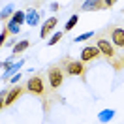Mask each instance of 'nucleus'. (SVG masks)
<instances>
[{
	"mask_svg": "<svg viewBox=\"0 0 124 124\" xmlns=\"http://www.w3.org/2000/svg\"><path fill=\"white\" fill-rule=\"evenodd\" d=\"M62 34H64V32H56V34H54L53 38L49 39V45H54V43H56V41H58V39L62 38Z\"/></svg>",
	"mask_w": 124,
	"mask_h": 124,
	"instance_id": "nucleus-16",
	"label": "nucleus"
},
{
	"mask_svg": "<svg viewBox=\"0 0 124 124\" xmlns=\"http://www.w3.org/2000/svg\"><path fill=\"white\" fill-rule=\"evenodd\" d=\"M9 11H11V8H6L4 11H2V19H6V15H9Z\"/></svg>",
	"mask_w": 124,
	"mask_h": 124,
	"instance_id": "nucleus-22",
	"label": "nucleus"
},
{
	"mask_svg": "<svg viewBox=\"0 0 124 124\" xmlns=\"http://www.w3.org/2000/svg\"><path fill=\"white\" fill-rule=\"evenodd\" d=\"M64 68H66V71L70 73V75H83L85 73V62L81 60H71V58H66L64 60Z\"/></svg>",
	"mask_w": 124,
	"mask_h": 124,
	"instance_id": "nucleus-1",
	"label": "nucleus"
},
{
	"mask_svg": "<svg viewBox=\"0 0 124 124\" xmlns=\"http://www.w3.org/2000/svg\"><path fill=\"white\" fill-rule=\"evenodd\" d=\"M111 34H113V43L122 49L124 47V28H115Z\"/></svg>",
	"mask_w": 124,
	"mask_h": 124,
	"instance_id": "nucleus-8",
	"label": "nucleus"
},
{
	"mask_svg": "<svg viewBox=\"0 0 124 124\" xmlns=\"http://www.w3.org/2000/svg\"><path fill=\"white\" fill-rule=\"evenodd\" d=\"M81 8L85 9V11H90V9H101V8H105V4H103V0H86Z\"/></svg>",
	"mask_w": 124,
	"mask_h": 124,
	"instance_id": "nucleus-7",
	"label": "nucleus"
},
{
	"mask_svg": "<svg viewBox=\"0 0 124 124\" xmlns=\"http://www.w3.org/2000/svg\"><path fill=\"white\" fill-rule=\"evenodd\" d=\"M6 28L9 30V34H19L21 24H17V23H13V21H11V23H8V26H6Z\"/></svg>",
	"mask_w": 124,
	"mask_h": 124,
	"instance_id": "nucleus-12",
	"label": "nucleus"
},
{
	"mask_svg": "<svg viewBox=\"0 0 124 124\" xmlns=\"http://www.w3.org/2000/svg\"><path fill=\"white\" fill-rule=\"evenodd\" d=\"M54 26H56V17H51L49 21H45V23H43V26H41V32H39V36H41V38H47V34L53 30Z\"/></svg>",
	"mask_w": 124,
	"mask_h": 124,
	"instance_id": "nucleus-9",
	"label": "nucleus"
},
{
	"mask_svg": "<svg viewBox=\"0 0 124 124\" xmlns=\"http://www.w3.org/2000/svg\"><path fill=\"white\" fill-rule=\"evenodd\" d=\"M6 96H8L6 92H2V94H0V109H2L4 105H6V103H4V101H6Z\"/></svg>",
	"mask_w": 124,
	"mask_h": 124,
	"instance_id": "nucleus-20",
	"label": "nucleus"
},
{
	"mask_svg": "<svg viewBox=\"0 0 124 124\" xmlns=\"http://www.w3.org/2000/svg\"><path fill=\"white\" fill-rule=\"evenodd\" d=\"M113 115H115V111H101L100 113V120L105 122V120H109V118H113Z\"/></svg>",
	"mask_w": 124,
	"mask_h": 124,
	"instance_id": "nucleus-14",
	"label": "nucleus"
},
{
	"mask_svg": "<svg viewBox=\"0 0 124 124\" xmlns=\"http://www.w3.org/2000/svg\"><path fill=\"white\" fill-rule=\"evenodd\" d=\"M21 94H23V86H13V88L9 90V94L6 96V101H4V103H6V105H11Z\"/></svg>",
	"mask_w": 124,
	"mask_h": 124,
	"instance_id": "nucleus-6",
	"label": "nucleus"
},
{
	"mask_svg": "<svg viewBox=\"0 0 124 124\" xmlns=\"http://www.w3.org/2000/svg\"><path fill=\"white\" fill-rule=\"evenodd\" d=\"M96 47H98V49H100V53H103L105 56H113V54H115V47L111 45L105 38H101L100 41L96 43Z\"/></svg>",
	"mask_w": 124,
	"mask_h": 124,
	"instance_id": "nucleus-5",
	"label": "nucleus"
},
{
	"mask_svg": "<svg viewBox=\"0 0 124 124\" xmlns=\"http://www.w3.org/2000/svg\"><path fill=\"white\" fill-rule=\"evenodd\" d=\"M26 23L30 24V26H34V24L38 23V13H36V11H30L28 17H26Z\"/></svg>",
	"mask_w": 124,
	"mask_h": 124,
	"instance_id": "nucleus-13",
	"label": "nucleus"
},
{
	"mask_svg": "<svg viewBox=\"0 0 124 124\" xmlns=\"http://www.w3.org/2000/svg\"><path fill=\"white\" fill-rule=\"evenodd\" d=\"M21 66H23V62H17L15 66H11V68H9V70H8V73H6V77H8V75H9V73H11V71H17V70H19V68H21Z\"/></svg>",
	"mask_w": 124,
	"mask_h": 124,
	"instance_id": "nucleus-18",
	"label": "nucleus"
},
{
	"mask_svg": "<svg viewBox=\"0 0 124 124\" xmlns=\"http://www.w3.org/2000/svg\"><path fill=\"white\" fill-rule=\"evenodd\" d=\"M116 0H103V4H105V6H107V8H111V6H113V4H115Z\"/></svg>",
	"mask_w": 124,
	"mask_h": 124,
	"instance_id": "nucleus-21",
	"label": "nucleus"
},
{
	"mask_svg": "<svg viewBox=\"0 0 124 124\" xmlns=\"http://www.w3.org/2000/svg\"><path fill=\"white\" fill-rule=\"evenodd\" d=\"M26 88L30 90V94L41 96V94L45 92V85H43V79L39 77V75H34V77H30V79H28V83H26Z\"/></svg>",
	"mask_w": 124,
	"mask_h": 124,
	"instance_id": "nucleus-3",
	"label": "nucleus"
},
{
	"mask_svg": "<svg viewBox=\"0 0 124 124\" xmlns=\"http://www.w3.org/2000/svg\"><path fill=\"white\" fill-rule=\"evenodd\" d=\"M28 45H30V43H28L26 39H23V41H19V43L13 47V53H15V54H17V53H23V51H24V49H26Z\"/></svg>",
	"mask_w": 124,
	"mask_h": 124,
	"instance_id": "nucleus-10",
	"label": "nucleus"
},
{
	"mask_svg": "<svg viewBox=\"0 0 124 124\" xmlns=\"http://www.w3.org/2000/svg\"><path fill=\"white\" fill-rule=\"evenodd\" d=\"M94 32H85V34H81V36H77L75 38V41H85V39H88L90 36H92Z\"/></svg>",
	"mask_w": 124,
	"mask_h": 124,
	"instance_id": "nucleus-17",
	"label": "nucleus"
},
{
	"mask_svg": "<svg viewBox=\"0 0 124 124\" xmlns=\"http://www.w3.org/2000/svg\"><path fill=\"white\" fill-rule=\"evenodd\" d=\"M8 28H6V30L2 32V34H0V47H2V43H4V41H6V38H8Z\"/></svg>",
	"mask_w": 124,
	"mask_h": 124,
	"instance_id": "nucleus-19",
	"label": "nucleus"
},
{
	"mask_svg": "<svg viewBox=\"0 0 124 124\" xmlns=\"http://www.w3.org/2000/svg\"><path fill=\"white\" fill-rule=\"evenodd\" d=\"M77 21H79V17H77V15H71V19L66 23V30H71V28L77 24Z\"/></svg>",
	"mask_w": 124,
	"mask_h": 124,
	"instance_id": "nucleus-15",
	"label": "nucleus"
},
{
	"mask_svg": "<svg viewBox=\"0 0 124 124\" xmlns=\"http://www.w3.org/2000/svg\"><path fill=\"white\" fill-rule=\"evenodd\" d=\"M62 81H64V73H62V68L60 66H53L49 70V83H51V88H60L62 86Z\"/></svg>",
	"mask_w": 124,
	"mask_h": 124,
	"instance_id": "nucleus-2",
	"label": "nucleus"
},
{
	"mask_svg": "<svg viewBox=\"0 0 124 124\" xmlns=\"http://www.w3.org/2000/svg\"><path fill=\"white\" fill-rule=\"evenodd\" d=\"M100 54V49L96 45H88L83 49V53H81V60L83 62H88V60H92V58H96Z\"/></svg>",
	"mask_w": 124,
	"mask_h": 124,
	"instance_id": "nucleus-4",
	"label": "nucleus"
},
{
	"mask_svg": "<svg viewBox=\"0 0 124 124\" xmlns=\"http://www.w3.org/2000/svg\"><path fill=\"white\" fill-rule=\"evenodd\" d=\"M11 19H13V23H17V24H21L23 21H26V17H24V13H23V11H15Z\"/></svg>",
	"mask_w": 124,
	"mask_h": 124,
	"instance_id": "nucleus-11",
	"label": "nucleus"
}]
</instances>
